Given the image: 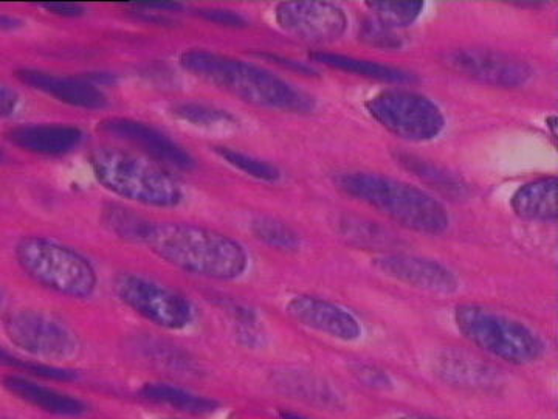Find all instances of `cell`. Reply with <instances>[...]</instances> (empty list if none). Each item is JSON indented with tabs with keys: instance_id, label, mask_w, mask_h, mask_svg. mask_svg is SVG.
<instances>
[{
	"instance_id": "cell-29",
	"label": "cell",
	"mask_w": 558,
	"mask_h": 419,
	"mask_svg": "<svg viewBox=\"0 0 558 419\" xmlns=\"http://www.w3.org/2000/svg\"><path fill=\"white\" fill-rule=\"evenodd\" d=\"M197 14L202 20L223 25V27L241 28L248 25L247 20L242 17L241 14L226 9H201Z\"/></svg>"
},
{
	"instance_id": "cell-19",
	"label": "cell",
	"mask_w": 558,
	"mask_h": 419,
	"mask_svg": "<svg viewBox=\"0 0 558 419\" xmlns=\"http://www.w3.org/2000/svg\"><path fill=\"white\" fill-rule=\"evenodd\" d=\"M312 60L328 68L343 70V72L355 73V75L366 76V79L384 81V83H413L417 80L414 73L407 70L391 68V65L380 64L357 58L344 57L339 53H328V51H312Z\"/></svg>"
},
{
	"instance_id": "cell-22",
	"label": "cell",
	"mask_w": 558,
	"mask_h": 419,
	"mask_svg": "<svg viewBox=\"0 0 558 419\" xmlns=\"http://www.w3.org/2000/svg\"><path fill=\"white\" fill-rule=\"evenodd\" d=\"M150 223L153 220L143 218L138 213L119 207V205H110L102 212V224H105L106 229L112 231L121 240L132 242V244H143Z\"/></svg>"
},
{
	"instance_id": "cell-31",
	"label": "cell",
	"mask_w": 558,
	"mask_h": 419,
	"mask_svg": "<svg viewBox=\"0 0 558 419\" xmlns=\"http://www.w3.org/2000/svg\"><path fill=\"white\" fill-rule=\"evenodd\" d=\"M20 106V95L0 84V117H11Z\"/></svg>"
},
{
	"instance_id": "cell-32",
	"label": "cell",
	"mask_w": 558,
	"mask_h": 419,
	"mask_svg": "<svg viewBox=\"0 0 558 419\" xmlns=\"http://www.w3.org/2000/svg\"><path fill=\"white\" fill-rule=\"evenodd\" d=\"M123 5H131L134 11L143 13H159V11H180L182 7L172 2H124Z\"/></svg>"
},
{
	"instance_id": "cell-28",
	"label": "cell",
	"mask_w": 558,
	"mask_h": 419,
	"mask_svg": "<svg viewBox=\"0 0 558 419\" xmlns=\"http://www.w3.org/2000/svg\"><path fill=\"white\" fill-rule=\"evenodd\" d=\"M360 39L376 49L398 50L403 46L402 38L377 20H368L360 25Z\"/></svg>"
},
{
	"instance_id": "cell-1",
	"label": "cell",
	"mask_w": 558,
	"mask_h": 419,
	"mask_svg": "<svg viewBox=\"0 0 558 419\" xmlns=\"http://www.w3.org/2000/svg\"><path fill=\"white\" fill-rule=\"evenodd\" d=\"M179 62L191 75L248 105L295 113L312 112L315 108L310 94L252 62L204 49L183 51Z\"/></svg>"
},
{
	"instance_id": "cell-13",
	"label": "cell",
	"mask_w": 558,
	"mask_h": 419,
	"mask_svg": "<svg viewBox=\"0 0 558 419\" xmlns=\"http://www.w3.org/2000/svg\"><path fill=\"white\" fill-rule=\"evenodd\" d=\"M286 311L301 325L328 334L336 339L357 340L362 334V326L351 312L330 303V301L318 299V297H293L286 307Z\"/></svg>"
},
{
	"instance_id": "cell-30",
	"label": "cell",
	"mask_w": 558,
	"mask_h": 419,
	"mask_svg": "<svg viewBox=\"0 0 558 419\" xmlns=\"http://www.w3.org/2000/svg\"><path fill=\"white\" fill-rule=\"evenodd\" d=\"M40 5L47 11H50V13L58 14V16L62 17L83 16L84 11H86L83 7H80L78 3L72 2H43Z\"/></svg>"
},
{
	"instance_id": "cell-16",
	"label": "cell",
	"mask_w": 558,
	"mask_h": 419,
	"mask_svg": "<svg viewBox=\"0 0 558 419\" xmlns=\"http://www.w3.org/2000/svg\"><path fill=\"white\" fill-rule=\"evenodd\" d=\"M84 132L73 124H24L7 132L10 143L38 156H62L80 146Z\"/></svg>"
},
{
	"instance_id": "cell-5",
	"label": "cell",
	"mask_w": 558,
	"mask_h": 419,
	"mask_svg": "<svg viewBox=\"0 0 558 419\" xmlns=\"http://www.w3.org/2000/svg\"><path fill=\"white\" fill-rule=\"evenodd\" d=\"M16 260L27 277L61 296L87 299L97 289L98 275L90 261L60 242L24 238L16 246Z\"/></svg>"
},
{
	"instance_id": "cell-7",
	"label": "cell",
	"mask_w": 558,
	"mask_h": 419,
	"mask_svg": "<svg viewBox=\"0 0 558 419\" xmlns=\"http://www.w3.org/2000/svg\"><path fill=\"white\" fill-rule=\"evenodd\" d=\"M366 109L385 130L411 142L436 139L446 127L439 106L416 92H380L366 101Z\"/></svg>"
},
{
	"instance_id": "cell-12",
	"label": "cell",
	"mask_w": 558,
	"mask_h": 419,
	"mask_svg": "<svg viewBox=\"0 0 558 419\" xmlns=\"http://www.w3.org/2000/svg\"><path fill=\"white\" fill-rule=\"evenodd\" d=\"M97 130L102 134L134 143L157 164L182 171H190L196 167V161L189 151L183 149L167 134L150 124L143 123V121L113 117V119L102 120Z\"/></svg>"
},
{
	"instance_id": "cell-2",
	"label": "cell",
	"mask_w": 558,
	"mask_h": 419,
	"mask_svg": "<svg viewBox=\"0 0 558 419\" xmlns=\"http://www.w3.org/2000/svg\"><path fill=\"white\" fill-rule=\"evenodd\" d=\"M143 246L171 266L199 277L234 279L247 270L248 255L240 242L193 224L153 220Z\"/></svg>"
},
{
	"instance_id": "cell-14",
	"label": "cell",
	"mask_w": 558,
	"mask_h": 419,
	"mask_svg": "<svg viewBox=\"0 0 558 419\" xmlns=\"http://www.w3.org/2000/svg\"><path fill=\"white\" fill-rule=\"evenodd\" d=\"M374 266L388 277L435 294H453L459 288L453 272L438 261L410 255H388L374 261Z\"/></svg>"
},
{
	"instance_id": "cell-24",
	"label": "cell",
	"mask_w": 558,
	"mask_h": 419,
	"mask_svg": "<svg viewBox=\"0 0 558 419\" xmlns=\"http://www.w3.org/2000/svg\"><path fill=\"white\" fill-rule=\"evenodd\" d=\"M252 231L260 242L271 249L282 250V252H295L300 249L299 235L282 220L260 216L253 220Z\"/></svg>"
},
{
	"instance_id": "cell-8",
	"label": "cell",
	"mask_w": 558,
	"mask_h": 419,
	"mask_svg": "<svg viewBox=\"0 0 558 419\" xmlns=\"http://www.w3.org/2000/svg\"><path fill=\"white\" fill-rule=\"evenodd\" d=\"M113 289L126 307L160 328L183 330L193 320L190 301L153 279L121 274L116 278Z\"/></svg>"
},
{
	"instance_id": "cell-11",
	"label": "cell",
	"mask_w": 558,
	"mask_h": 419,
	"mask_svg": "<svg viewBox=\"0 0 558 419\" xmlns=\"http://www.w3.org/2000/svg\"><path fill=\"white\" fill-rule=\"evenodd\" d=\"M442 62L454 73L490 86L520 87L532 76L531 65L497 50H450L444 55Z\"/></svg>"
},
{
	"instance_id": "cell-23",
	"label": "cell",
	"mask_w": 558,
	"mask_h": 419,
	"mask_svg": "<svg viewBox=\"0 0 558 419\" xmlns=\"http://www.w3.org/2000/svg\"><path fill=\"white\" fill-rule=\"evenodd\" d=\"M171 113L175 119L186 121L193 127L204 128V130H222V128L236 124V119L227 110L201 105V103H179V105L172 106Z\"/></svg>"
},
{
	"instance_id": "cell-37",
	"label": "cell",
	"mask_w": 558,
	"mask_h": 419,
	"mask_svg": "<svg viewBox=\"0 0 558 419\" xmlns=\"http://www.w3.org/2000/svg\"><path fill=\"white\" fill-rule=\"evenodd\" d=\"M399 419H436V418L418 417V415H410V417H402Z\"/></svg>"
},
{
	"instance_id": "cell-20",
	"label": "cell",
	"mask_w": 558,
	"mask_h": 419,
	"mask_svg": "<svg viewBox=\"0 0 558 419\" xmlns=\"http://www.w3.org/2000/svg\"><path fill=\"white\" fill-rule=\"evenodd\" d=\"M140 396L149 400V403L170 406L172 409L185 411V414L204 415L218 409V403L205 398V396L194 395L170 384H146L140 390Z\"/></svg>"
},
{
	"instance_id": "cell-6",
	"label": "cell",
	"mask_w": 558,
	"mask_h": 419,
	"mask_svg": "<svg viewBox=\"0 0 558 419\" xmlns=\"http://www.w3.org/2000/svg\"><path fill=\"white\" fill-rule=\"evenodd\" d=\"M454 323L465 339L513 366H527L545 352V344L524 323L478 304L458 307Z\"/></svg>"
},
{
	"instance_id": "cell-4",
	"label": "cell",
	"mask_w": 558,
	"mask_h": 419,
	"mask_svg": "<svg viewBox=\"0 0 558 419\" xmlns=\"http://www.w3.org/2000/svg\"><path fill=\"white\" fill-rule=\"evenodd\" d=\"M89 161L100 185L123 200L159 208L182 202L179 183L156 161L117 148L92 151Z\"/></svg>"
},
{
	"instance_id": "cell-15",
	"label": "cell",
	"mask_w": 558,
	"mask_h": 419,
	"mask_svg": "<svg viewBox=\"0 0 558 419\" xmlns=\"http://www.w3.org/2000/svg\"><path fill=\"white\" fill-rule=\"evenodd\" d=\"M16 79L25 86L43 92L73 108L95 110L108 105V98L100 87L87 80L70 79V76L54 75V73L36 69L16 70Z\"/></svg>"
},
{
	"instance_id": "cell-3",
	"label": "cell",
	"mask_w": 558,
	"mask_h": 419,
	"mask_svg": "<svg viewBox=\"0 0 558 419\" xmlns=\"http://www.w3.org/2000/svg\"><path fill=\"white\" fill-rule=\"evenodd\" d=\"M336 185L352 200L369 205L405 229L440 235L449 229L450 216L435 196L410 183L377 172H343Z\"/></svg>"
},
{
	"instance_id": "cell-17",
	"label": "cell",
	"mask_w": 558,
	"mask_h": 419,
	"mask_svg": "<svg viewBox=\"0 0 558 419\" xmlns=\"http://www.w3.org/2000/svg\"><path fill=\"white\" fill-rule=\"evenodd\" d=\"M557 197V178L532 180L513 194L512 200H510V207L521 219L556 223L558 216Z\"/></svg>"
},
{
	"instance_id": "cell-39",
	"label": "cell",
	"mask_w": 558,
	"mask_h": 419,
	"mask_svg": "<svg viewBox=\"0 0 558 419\" xmlns=\"http://www.w3.org/2000/svg\"><path fill=\"white\" fill-rule=\"evenodd\" d=\"M0 307H2V294H0Z\"/></svg>"
},
{
	"instance_id": "cell-21",
	"label": "cell",
	"mask_w": 558,
	"mask_h": 419,
	"mask_svg": "<svg viewBox=\"0 0 558 419\" xmlns=\"http://www.w3.org/2000/svg\"><path fill=\"white\" fill-rule=\"evenodd\" d=\"M396 159H398L407 170L417 176L418 179L425 180L429 185L436 187V189L440 191H446V193L451 194V196L459 197L468 193V187H465L464 182H461V180H459L457 176L451 175L450 171L432 164V161L421 159V157L413 156V154L402 153L396 154Z\"/></svg>"
},
{
	"instance_id": "cell-38",
	"label": "cell",
	"mask_w": 558,
	"mask_h": 419,
	"mask_svg": "<svg viewBox=\"0 0 558 419\" xmlns=\"http://www.w3.org/2000/svg\"><path fill=\"white\" fill-rule=\"evenodd\" d=\"M2 160H3V153H2V151H0V161H2Z\"/></svg>"
},
{
	"instance_id": "cell-34",
	"label": "cell",
	"mask_w": 558,
	"mask_h": 419,
	"mask_svg": "<svg viewBox=\"0 0 558 419\" xmlns=\"http://www.w3.org/2000/svg\"><path fill=\"white\" fill-rule=\"evenodd\" d=\"M271 61L278 62V64L284 65V68L296 70L300 73H306V75H314V70L307 69L306 65L300 64V62H293L288 58H278L275 55H269Z\"/></svg>"
},
{
	"instance_id": "cell-10",
	"label": "cell",
	"mask_w": 558,
	"mask_h": 419,
	"mask_svg": "<svg viewBox=\"0 0 558 419\" xmlns=\"http://www.w3.org/2000/svg\"><path fill=\"white\" fill-rule=\"evenodd\" d=\"M278 27L306 43H332L344 35L348 16L340 7L317 0L281 2L275 10Z\"/></svg>"
},
{
	"instance_id": "cell-35",
	"label": "cell",
	"mask_w": 558,
	"mask_h": 419,
	"mask_svg": "<svg viewBox=\"0 0 558 419\" xmlns=\"http://www.w3.org/2000/svg\"><path fill=\"white\" fill-rule=\"evenodd\" d=\"M22 27V21L17 17L7 16V14H0V31H16Z\"/></svg>"
},
{
	"instance_id": "cell-9",
	"label": "cell",
	"mask_w": 558,
	"mask_h": 419,
	"mask_svg": "<svg viewBox=\"0 0 558 419\" xmlns=\"http://www.w3.org/2000/svg\"><path fill=\"white\" fill-rule=\"evenodd\" d=\"M3 328L11 344L36 358L70 360L80 355L81 342L75 331L43 312H13Z\"/></svg>"
},
{
	"instance_id": "cell-26",
	"label": "cell",
	"mask_w": 558,
	"mask_h": 419,
	"mask_svg": "<svg viewBox=\"0 0 558 419\" xmlns=\"http://www.w3.org/2000/svg\"><path fill=\"white\" fill-rule=\"evenodd\" d=\"M216 153H218L227 164H230L231 167L238 168V170L252 176V178L264 180V182H277V180L281 178V171H279L275 165L269 164V161L256 159V157L247 156V154L241 153V151L219 146V148H216Z\"/></svg>"
},
{
	"instance_id": "cell-36",
	"label": "cell",
	"mask_w": 558,
	"mask_h": 419,
	"mask_svg": "<svg viewBox=\"0 0 558 419\" xmlns=\"http://www.w3.org/2000/svg\"><path fill=\"white\" fill-rule=\"evenodd\" d=\"M281 419H310L303 415L295 414V411H281Z\"/></svg>"
},
{
	"instance_id": "cell-25",
	"label": "cell",
	"mask_w": 558,
	"mask_h": 419,
	"mask_svg": "<svg viewBox=\"0 0 558 419\" xmlns=\"http://www.w3.org/2000/svg\"><path fill=\"white\" fill-rule=\"evenodd\" d=\"M366 7L376 14L374 20L395 31V28L409 27V25L414 24V21L421 16L424 3L389 2V0L377 2V0H373V2H366Z\"/></svg>"
},
{
	"instance_id": "cell-33",
	"label": "cell",
	"mask_w": 558,
	"mask_h": 419,
	"mask_svg": "<svg viewBox=\"0 0 558 419\" xmlns=\"http://www.w3.org/2000/svg\"><path fill=\"white\" fill-rule=\"evenodd\" d=\"M359 378L373 387H387L389 384L387 374L381 373L380 370L371 369V367H360Z\"/></svg>"
},
{
	"instance_id": "cell-27",
	"label": "cell",
	"mask_w": 558,
	"mask_h": 419,
	"mask_svg": "<svg viewBox=\"0 0 558 419\" xmlns=\"http://www.w3.org/2000/svg\"><path fill=\"white\" fill-rule=\"evenodd\" d=\"M0 366L10 367L13 370H21L35 378L50 381H72L76 374L73 371L60 369V367L47 366L43 362H33L11 355L7 349L0 348Z\"/></svg>"
},
{
	"instance_id": "cell-18",
	"label": "cell",
	"mask_w": 558,
	"mask_h": 419,
	"mask_svg": "<svg viewBox=\"0 0 558 419\" xmlns=\"http://www.w3.org/2000/svg\"><path fill=\"white\" fill-rule=\"evenodd\" d=\"M3 387L16 398L49 414L60 415V417H81L86 414V406L80 399L24 378L7 376L3 380Z\"/></svg>"
}]
</instances>
